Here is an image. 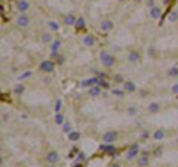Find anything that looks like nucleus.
<instances>
[{"mask_svg":"<svg viewBox=\"0 0 178 167\" xmlns=\"http://www.w3.org/2000/svg\"><path fill=\"white\" fill-rule=\"evenodd\" d=\"M99 59H101V64L106 67V68H111L114 64H116V58L113 55H110L107 50H101L99 52Z\"/></svg>","mask_w":178,"mask_h":167,"instance_id":"1","label":"nucleus"},{"mask_svg":"<svg viewBox=\"0 0 178 167\" xmlns=\"http://www.w3.org/2000/svg\"><path fill=\"white\" fill-rule=\"evenodd\" d=\"M39 68H40V71H43V73H46V74H50V73L55 71V62L50 61V59H45V61L40 62Z\"/></svg>","mask_w":178,"mask_h":167,"instance_id":"2","label":"nucleus"},{"mask_svg":"<svg viewBox=\"0 0 178 167\" xmlns=\"http://www.w3.org/2000/svg\"><path fill=\"white\" fill-rule=\"evenodd\" d=\"M117 132L116 130H107L103 138H101V140H103V144H114L117 140Z\"/></svg>","mask_w":178,"mask_h":167,"instance_id":"3","label":"nucleus"},{"mask_svg":"<svg viewBox=\"0 0 178 167\" xmlns=\"http://www.w3.org/2000/svg\"><path fill=\"white\" fill-rule=\"evenodd\" d=\"M15 22H17V25H18L19 28H27L28 25H30V18H28L27 14H19L17 16Z\"/></svg>","mask_w":178,"mask_h":167,"instance_id":"4","label":"nucleus"},{"mask_svg":"<svg viewBox=\"0 0 178 167\" xmlns=\"http://www.w3.org/2000/svg\"><path fill=\"white\" fill-rule=\"evenodd\" d=\"M139 154V145L138 144H132L131 148L128 149V152H126V160H134L138 157Z\"/></svg>","mask_w":178,"mask_h":167,"instance_id":"5","label":"nucleus"},{"mask_svg":"<svg viewBox=\"0 0 178 167\" xmlns=\"http://www.w3.org/2000/svg\"><path fill=\"white\" fill-rule=\"evenodd\" d=\"M114 28V22L111 19H103L99 22V30L101 31H104V33H108Z\"/></svg>","mask_w":178,"mask_h":167,"instance_id":"6","label":"nucleus"},{"mask_svg":"<svg viewBox=\"0 0 178 167\" xmlns=\"http://www.w3.org/2000/svg\"><path fill=\"white\" fill-rule=\"evenodd\" d=\"M58 160H59V154H58L55 149L49 151V152L46 154V161H48L49 164H57Z\"/></svg>","mask_w":178,"mask_h":167,"instance_id":"7","label":"nucleus"},{"mask_svg":"<svg viewBox=\"0 0 178 167\" xmlns=\"http://www.w3.org/2000/svg\"><path fill=\"white\" fill-rule=\"evenodd\" d=\"M17 9L19 14H25L28 9H30V2L28 0H18L17 2Z\"/></svg>","mask_w":178,"mask_h":167,"instance_id":"8","label":"nucleus"},{"mask_svg":"<svg viewBox=\"0 0 178 167\" xmlns=\"http://www.w3.org/2000/svg\"><path fill=\"white\" fill-rule=\"evenodd\" d=\"M148 15H150L151 19H159L162 16V8L160 6H155V8L148 9Z\"/></svg>","mask_w":178,"mask_h":167,"instance_id":"9","label":"nucleus"},{"mask_svg":"<svg viewBox=\"0 0 178 167\" xmlns=\"http://www.w3.org/2000/svg\"><path fill=\"white\" fill-rule=\"evenodd\" d=\"M122 89H123L125 92L132 93V92H135V90H137V86H135V83H134V81L128 80V81H123V83H122Z\"/></svg>","mask_w":178,"mask_h":167,"instance_id":"10","label":"nucleus"},{"mask_svg":"<svg viewBox=\"0 0 178 167\" xmlns=\"http://www.w3.org/2000/svg\"><path fill=\"white\" fill-rule=\"evenodd\" d=\"M139 59H141V55H139L138 50H131L128 53V61L131 64H137V62H139Z\"/></svg>","mask_w":178,"mask_h":167,"instance_id":"11","label":"nucleus"},{"mask_svg":"<svg viewBox=\"0 0 178 167\" xmlns=\"http://www.w3.org/2000/svg\"><path fill=\"white\" fill-rule=\"evenodd\" d=\"M95 43H97V40H95V37H94L92 34H86V36L83 37V44H85L86 47H94Z\"/></svg>","mask_w":178,"mask_h":167,"instance_id":"12","label":"nucleus"},{"mask_svg":"<svg viewBox=\"0 0 178 167\" xmlns=\"http://www.w3.org/2000/svg\"><path fill=\"white\" fill-rule=\"evenodd\" d=\"M88 93H89V96H92V98H98L99 95H103V92H101V86L95 84L92 87H89L88 89Z\"/></svg>","mask_w":178,"mask_h":167,"instance_id":"13","label":"nucleus"},{"mask_svg":"<svg viewBox=\"0 0 178 167\" xmlns=\"http://www.w3.org/2000/svg\"><path fill=\"white\" fill-rule=\"evenodd\" d=\"M76 21H77V18H76V16H74V14H71V12H68L67 15H64V24L67 25V27L76 25Z\"/></svg>","mask_w":178,"mask_h":167,"instance_id":"14","label":"nucleus"},{"mask_svg":"<svg viewBox=\"0 0 178 167\" xmlns=\"http://www.w3.org/2000/svg\"><path fill=\"white\" fill-rule=\"evenodd\" d=\"M95 84H98V77H91V79H86V80H83V81L80 83V86H82V87H86V89L92 87V86H95Z\"/></svg>","mask_w":178,"mask_h":167,"instance_id":"15","label":"nucleus"},{"mask_svg":"<svg viewBox=\"0 0 178 167\" xmlns=\"http://www.w3.org/2000/svg\"><path fill=\"white\" fill-rule=\"evenodd\" d=\"M99 149L104 151V152H107L108 155H113V154L116 152V146H114L113 144H103V145L99 146Z\"/></svg>","mask_w":178,"mask_h":167,"instance_id":"16","label":"nucleus"},{"mask_svg":"<svg viewBox=\"0 0 178 167\" xmlns=\"http://www.w3.org/2000/svg\"><path fill=\"white\" fill-rule=\"evenodd\" d=\"M54 118H55V124H58V126H62L67 120H66V115L62 114V112H57L55 115H54Z\"/></svg>","mask_w":178,"mask_h":167,"instance_id":"17","label":"nucleus"},{"mask_svg":"<svg viewBox=\"0 0 178 167\" xmlns=\"http://www.w3.org/2000/svg\"><path fill=\"white\" fill-rule=\"evenodd\" d=\"M147 110H148L150 114H156V112L160 111V104H159V102H151V104H148Z\"/></svg>","mask_w":178,"mask_h":167,"instance_id":"18","label":"nucleus"},{"mask_svg":"<svg viewBox=\"0 0 178 167\" xmlns=\"http://www.w3.org/2000/svg\"><path fill=\"white\" fill-rule=\"evenodd\" d=\"M80 139V132L79 130H71L70 133H68V140L70 142H77V140Z\"/></svg>","mask_w":178,"mask_h":167,"instance_id":"19","label":"nucleus"},{"mask_svg":"<svg viewBox=\"0 0 178 167\" xmlns=\"http://www.w3.org/2000/svg\"><path fill=\"white\" fill-rule=\"evenodd\" d=\"M24 92H25V84L24 83H17L15 87H14V93L21 96V95H24Z\"/></svg>","mask_w":178,"mask_h":167,"instance_id":"20","label":"nucleus"},{"mask_svg":"<svg viewBox=\"0 0 178 167\" xmlns=\"http://www.w3.org/2000/svg\"><path fill=\"white\" fill-rule=\"evenodd\" d=\"M137 164H138V167H147L148 166V155H144L143 154L141 157H138Z\"/></svg>","mask_w":178,"mask_h":167,"instance_id":"21","label":"nucleus"},{"mask_svg":"<svg viewBox=\"0 0 178 167\" xmlns=\"http://www.w3.org/2000/svg\"><path fill=\"white\" fill-rule=\"evenodd\" d=\"M40 40H42V43H52V42H54V36L50 34L49 31H46V33L42 34Z\"/></svg>","mask_w":178,"mask_h":167,"instance_id":"22","label":"nucleus"},{"mask_svg":"<svg viewBox=\"0 0 178 167\" xmlns=\"http://www.w3.org/2000/svg\"><path fill=\"white\" fill-rule=\"evenodd\" d=\"M61 47V40H58V38H55V40L50 43V52H58Z\"/></svg>","mask_w":178,"mask_h":167,"instance_id":"23","label":"nucleus"},{"mask_svg":"<svg viewBox=\"0 0 178 167\" xmlns=\"http://www.w3.org/2000/svg\"><path fill=\"white\" fill-rule=\"evenodd\" d=\"M168 21H169V22H172V24L178 22V10H172V12H169V15H168Z\"/></svg>","mask_w":178,"mask_h":167,"instance_id":"24","label":"nucleus"},{"mask_svg":"<svg viewBox=\"0 0 178 167\" xmlns=\"http://www.w3.org/2000/svg\"><path fill=\"white\" fill-rule=\"evenodd\" d=\"M48 27L52 30V31H58V30H59V24H58L55 19H49V21H48Z\"/></svg>","mask_w":178,"mask_h":167,"instance_id":"25","label":"nucleus"},{"mask_svg":"<svg viewBox=\"0 0 178 167\" xmlns=\"http://www.w3.org/2000/svg\"><path fill=\"white\" fill-rule=\"evenodd\" d=\"M153 138H155V140H162L163 138H165V130L163 129H157L156 132H155V135H153Z\"/></svg>","mask_w":178,"mask_h":167,"instance_id":"26","label":"nucleus"},{"mask_svg":"<svg viewBox=\"0 0 178 167\" xmlns=\"http://www.w3.org/2000/svg\"><path fill=\"white\" fill-rule=\"evenodd\" d=\"M85 18L83 16H79L77 18V21H76V28H77V30H82V28H85Z\"/></svg>","mask_w":178,"mask_h":167,"instance_id":"27","label":"nucleus"},{"mask_svg":"<svg viewBox=\"0 0 178 167\" xmlns=\"http://www.w3.org/2000/svg\"><path fill=\"white\" fill-rule=\"evenodd\" d=\"M168 75L172 77V79H177V77H178V67H171L168 70Z\"/></svg>","mask_w":178,"mask_h":167,"instance_id":"28","label":"nucleus"},{"mask_svg":"<svg viewBox=\"0 0 178 167\" xmlns=\"http://www.w3.org/2000/svg\"><path fill=\"white\" fill-rule=\"evenodd\" d=\"M111 95H114V96H117V98H122L123 95H125V90L123 89H111Z\"/></svg>","mask_w":178,"mask_h":167,"instance_id":"29","label":"nucleus"},{"mask_svg":"<svg viewBox=\"0 0 178 167\" xmlns=\"http://www.w3.org/2000/svg\"><path fill=\"white\" fill-rule=\"evenodd\" d=\"M71 130H73V127H71V123H70V121H66L64 124H62V132H64V133L68 135Z\"/></svg>","mask_w":178,"mask_h":167,"instance_id":"30","label":"nucleus"},{"mask_svg":"<svg viewBox=\"0 0 178 167\" xmlns=\"http://www.w3.org/2000/svg\"><path fill=\"white\" fill-rule=\"evenodd\" d=\"M31 75H33V73H31V71H25V73H22V74H19V75H18V81H22V80L28 79V77H31Z\"/></svg>","mask_w":178,"mask_h":167,"instance_id":"31","label":"nucleus"},{"mask_svg":"<svg viewBox=\"0 0 178 167\" xmlns=\"http://www.w3.org/2000/svg\"><path fill=\"white\" fill-rule=\"evenodd\" d=\"M61 110H62V101L58 99L57 104H55V107H54V111H55V114H57V112H61Z\"/></svg>","mask_w":178,"mask_h":167,"instance_id":"32","label":"nucleus"},{"mask_svg":"<svg viewBox=\"0 0 178 167\" xmlns=\"http://www.w3.org/2000/svg\"><path fill=\"white\" fill-rule=\"evenodd\" d=\"M98 86H103V87H110V84L104 80V79H101V77H98Z\"/></svg>","mask_w":178,"mask_h":167,"instance_id":"33","label":"nucleus"},{"mask_svg":"<svg viewBox=\"0 0 178 167\" xmlns=\"http://www.w3.org/2000/svg\"><path fill=\"white\" fill-rule=\"evenodd\" d=\"M85 158H86V155H85V152H79V155H77V158H76V163H80V161H85Z\"/></svg>","mask_w":178,"mask_h":167,"instance_id":"34","label":"nucleus"},{"mask_svg":"<svg viewBox=\"0 0 178 167\" xmlns=\"http://www.w3.org/2000/svg\"><path fill=\"white\" fill-rule=\"evenodd\" d=\"M137 112H138L137 107H129V108H128V114H129V115H137Z\"/></svg>","mask_w":178,"mask_h":167,"instance_id":"35","label":"nucleus"},{"mask_svg":"<svg viewBox=\"0 0 178 167\" xmlns=\"http://www.w3.org/2000/svg\"><path fill=\"white\" fill-rule=\"evenodd\" d=\"M171 92H172V95H178V83H174L171 86Z\"/></svg>","mask_w":178,"mask_h":167,"instance_id":"36","label":"nucleus"},{"mask_svg":"<svg viewBox=\"0 0 178 167\" xmlns=\"http://www.w3.org/2000/svg\"><path fill=\"white\" fill-rule=\"evenodd\" d=\"M155 3H156V0H147V2H146V5H147V8H148V9L155 8V6H156Z\"/></svg>","mask_w":178,"mask_h":167,"instance_id":"37","label":"nucleus"},{"mask_svg":"<svg viewBox=\"0 0 178 167\" xmlns=\"http://www.w3.org/2000/svg\"><path fill=\"white\" fill-rule=\"evenodd\" d=\"M148 138H150L148 130H143V132H141V139H143V140H146V139H148Z\"/></svg>","mask_w":178,"mask_h":167,"instance_id":"38","label":"nucleus"},{"mask_svg":"<svg viewBox=\"0 0 178 167\" xmlns=\"http://www.w3.org/2000/svg\"><path fill=\"white\" fill-rule=\"evenodd\" d=\"M8 120H9V114H5V112H3V114H2V121L5 123V121H8Z\"/></svg>","mask_w":178,"mask_h":167,"instance_id":"39","label":"nucleus"},{"mask_svg":"<svg viewBox=\"0 0 178 167\" xmlns=\"http://www.w3.org/2000/svg\"><path fill=\"white\" fill-rule=\"evenodd\" d=\"M59 56V53L58 52H50V58H52V59H57Z\"/></svg>","mask_w":178,"mask_h":167,"instance_id":"40","label":"nucleus"},{"mask_svg":"<svg viewBox=\"0 0 178 167\" xmlns=\"http://www.w3.org/2000/svg\"><path fill=\"white\" fill-rule=\"evenodd\" d=\"M114 80L119 81V83H123V81H125V80L122 79V75H116V77H114Z\"/></svg>","mask_w":178,"mask_h":167,"instance_id":"41","label":"nucleus"},{"mask_svg":"<svg viewBox=\"0 0 178 167\" xmlns=\"http://www.w3.org/2000/svg\"><path fill=\"white\" fill-rule=\"evenodd\" d=\"M57 62H58V64H64V56H61V55H59V56L57 58Z\"/></svg>","mask_w":178,"mask_h":167,"instance_id":"42","label":"nucleus"},{"mask_svg":"<svg viewBox=\"0 0 178 167\" xmlns=\"http://www.w3.org/2000/svg\"><path fill=\"white\" fill-rule=\"evenodd\" d=\"M110 167H122V166H120V164H119V163H113V164H111V166H110Z\"/></svg>","mask_w":178,"mask_h":167,"instance_id":"43","label":"nucleus"},{"mask_svg":"<svg viewBox=\"0 0 178 167\" xmlns=\"http://www.w3.org/2000/svg\"><path fill=\"white\" fill-rule=\"evenodd\" d=\"M46 167H55V164H49V166H46Z\"/></svg>","mask_w":178,"mask_h":167,"instance_id":"44","label":"nucleus"},{"mask_svg":"<svg viewBox=\"0 0 178 167\" xmlns=\"http://www.w3.org/2000/svg\"><path fill=\"white\" fill-rule=\"evenodd\" d=\"M119 2H125V0H119Z\"/></svg>","mask_w":178,"mask_h":167,"instance_id":"45","label":"nucleus"}]
</instances>
